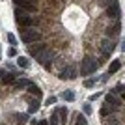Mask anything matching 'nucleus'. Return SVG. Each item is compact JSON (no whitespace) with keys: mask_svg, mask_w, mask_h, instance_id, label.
<instances>
[{"mask_svg":"<svg viewBox=\"0 0 125 125\" xmlns=\"http://www.w3.org/2000/svg\"><path fill=\"white\" fill-rule=\"evenodd\" d=\"M8 56H11V58H13V56H17V49H15V47H11L10 51H8Z\"/></svg>","mask_w":125,"mask_h":125,"instance_id":"nucleus-26","label":"nucleus"},{"mask_svg":"<svg viewBox=\"0 0 125 125\" xmlns=\"http://www.w3.org/2000/svg\"><path fill=\"white\" fill-rule=\"evenodd\" d=\"M0 52H2V51H0Z\"/></svg>","mask_w":125,"mask_h":125,"instance_id":"nucleus-34","label":"nucleus"},{"mask_svg":"<svg viewBox=\"0 0 125 125\" xmlns=\"http://www.w3.org/2000/svg\"><path fill=\"white\" fill-rule=\"evenodd\" d=\"M120 67H121V62H120V60H114V62L110 63V67H108V75L118 73V71H120Z\"/></svg>","mask_w":125,"mask_h":125,"instance_id":"nucleus-14","label":"nucleus"},{"mask_svg":"<svg viewBox=\"0 0 125 125\" xmlns=\"http://www.w3.org/2000/svg\"><path fill=\"white\" fill-rule=\"evenodd\" d=\"M84 86H86V88H94L95 86V78H86V80H84Z\"/></svg>","mask_w":125,"mask_h":125,"instance_id":"nucleus-22","label":"nucleus"},{"mask_svg":"<svg viewBox=\"0 0 125 125\" xmlns=\"http://www.w3.org/2000/svg\"><path fill=\"white\" fill-rule=\"evenodd\" d=\"M106 125H118V123H106Z\"/></svg>","mask_w":125,"mask_h":125,"instance_id":"nucleus-33","label":"nucleus"},{"mask_svg":"<svg viewBox=\"0 0 125 125\" xmlns=\"http://www.w3.org/2000/svg\"><path fill=\"white\" fill-rule=\"evenodd\" d=\"M58 112V120H60V125H65V118H67V108L65 106H60V108H56Z\"/></svg>","mask_w":125,"mask_h":125,"instance_id":"nucleus-10","label":"nucleus"},{"mask_svg":"<svg viewBox=\"0 0 125 125\" xmlns=\"http://www.w3.org/2000/svg\"><path fill=\"white\" fill-rule=\"evenodd\" d=\"M15 22L19 26H22V28H30V26L34 24V19L28 15V11L17 8V10H15Z\"/></svg>","mask_w":125,"mask_h":125,"instance_id":"nucleus-2","label":"nucleus"},{"mask_svg":"<svg viewBox=\"0 0 125 125\" xmlns=\"http://www.w3.org/2000/svg\"><path fill=\"white\" fill-rule=\"evenodd\" d=\"M15 77L17 75H13V73H4L0 80H2V84H13L15 82Z\"/></svg>","mask_w":125,"mask_h":125,"instance_id":"nucleus-13","label":"nucleus"},{"mask_svg":"<svg viewBox=\"0 0 125 125\" xmlns=\"http://www.w3.org/2000/svg\"><path fill=\"white\" fill-rule=\"evenodd\" d=\"M54 103H56V97H54V95H51V97L47 99V104H54Z\"/></svg>","mask_w":125,"mask_h":125,"instance_id":"nucleus-28","label":"nucleus"},{"mask_svg":"<svg viewBox=\"0 0 125 125\" xmlns=\"http://www.w3.org/2000/svg\"><path fill=\"white\" fill-rule=\"evenodd\" d=\"M104 103L112 104V106H116V108H120V106H121V99H118L114 94H106V95H104Z\"/></svg>","mask_w":125,"mask_h":125,"instance_id":"nucleus-9","label":"nucleus"},{"mask_svg":"<svg viewBox=\"0 0 125 125\" xmlns=\"http://www.w3.org/2000/svg\"><path fill=\"white\" fill-rule=\"evenodd\" d=\"M30 54L36 56V60L45 69H51V65H52V51L51 49H47L45 45H36V47H30Z\"/></svg>","mask_w":125,"mask_h":125,"instance_id":"nucleus-1","label":"nucleus"},{"mask_svg":"<svg viewBox=\"0 0 125 125\" xmlns=\"http://www.w3.org/2000/svg\"><path fill=\"white\" fill-rule=\"evenodd\" d=\"M13 2H15L17 8H21V10L28 11V13L36 10V6H34V2H32V0H13Z\"/></svg>","mask_w":125,"mask_h":125,"instance_id":"nucleus-8","label":"nucleus"},{"mask_svg":"<svg viewBox=\"0 0 125 125\" xmlns=\"http://www.w3.org/2000/svg\"><path fill=\"white\" fill-rule=\"evenodd\" d=\"M60 78H62V80H73V78H77V67H75V65L63 67L62 73H60Z\"/></svg>","mask_w":125,"mask_h":125,"instance_id":"nucleus-7","label":"nucleus"},{"mask_svg":"<svg viewBox=\"0 0 125 125\" xmlns=\"http://www.w3.org/2000/svg\"><path fill=\"white\" fill-rule=\"evenodd\" d=\"M77 125H86V118H84V116H80V114H78V120H77Z\"/></svg>","mask_w":125,"mask_h":125,"instance_id":"nucleus-25","label":"nucleus"},{"mask_svg":"<svg viewBox=\"0 0 125 125\" xmlns=\"http://www.w3.org/2000/svg\"><path fill=\"white\" fill-rule=\"evenodd\" d=\"M106 15H108L110 19H120L121 10H120V2H118V0H112V2L106 6Z\"/></svg>","mask_w":125,"mask_h":125,"instance_id":"nucleus-5","label":"nucleus"},{"mask_svg":"<svg viewBox=\"0 0 125 125\" xmlns=\"http://www.w3.org/2000/svg\"><path fill=\"white\" fill-rule=\"evenodd\" d=\"M49 125H60V120H58V112L54 110L51 116V120H49Z\"/></svg>","mask_w":125,"mask_h":125,"instance_id":"nucleus-21","label":"nucleus"},{"mask_svg":"<svg viewBox=\"0 0 125 125\" xmlns=\"http://www.w3.org/2000/svg\"><path fill=\"white\" fill-rule=\"evenodd\" d=\"M82 110H84V114H92V104L86 103V104L82 106Z\"/></svg>","mask_w":125,"mask_h":125,"instance_id":"nucleus-24","label":"nucleus"},{"mask_svg":"<svg viewBox=\"0 0 125 125\" xmlns=\"http://www.w3.org/2000/svg\"><path fill=\"white\" fill-rule=\"evenodd\" d=\"M125 92V88H123V84H118L114 90H112V94H123Z\"/></svg>","mask_w":125,"mask_h":125,"instance_id":"nucleus-23","label":"nucleus"},{"mask_svg":"<svg viewBox=\"0 0 125 125\" xmlns=\"http://www.w3.org/2000/svg\"><path fill=\"white\" fill-rule=\"evenodd\" d=\"M8 41H10L11 45H15V43H17V39H15V36H11V34H8Z\"/></svg>","mask_w":125,"mask_h":125,"instance_id":"nucleus-27","label":"nucleus"},{"mask_svg":"<svg viewBox=\"0 0 125 125\" xmlns=\"http://www.w3.org/2000/svg\"><path fill=\"white\" fill-rule=\"evenodd\" d=\"M17 65L22 67V69H28V67H30V60L24 58V56H19V58H17Z\"/></svg>","mask_w":125,"mask_h":125,"instance_id":"nucleus-15","label":"nucleus"},{"mask_svg":"<svg viewBox=\"0 0 125 125\" xmlns=\"http://www.w3.org/2000/svg\"><path fill=\"white\" fill-rule=\"evenodd\" d=\"M6 73V71H4V69H0V78H2V75H4Z\"/></svg>","mask_w":125,"mask_h":125,"instance_id":"nucleus-32","label":"nucleus"},{"mask_svg":"<svg viewBox=\"0 0 125 125\" xmlns=\"http://www.w3.org/2000/svg\"><path fill=\"white\" fill-rule=\"evenodd\" d=\"M95 69H97V62L94 58L88 56L82 60V65H80V73L82 75H92V73H95Z\"/></svg>","mask_w":125,"mask_h":125,"instance_id":"nucleus-4","label":"nucleus"},{"mask_svg":"<svg viewBox=\"0 0 125 125\" xmlns=\"http://www.w3.org/2000/svg\"><path fill=\"white\" fill-rule=\"evenodd\" d=\"M41 39V34L37 30H32V28H24L21 30V41L22 43H36Z\"/></svg>","mask_w":125,"mask_h":125,"instance_id":"nucleus-3","label":"nucleus"},{"mask_svg":"<svg viewBox=\"0 0 125 125\" xmlns=\"http://www.w3.org/2000/svg\"><path fill=\"white\" fill-rule=\"evenodd\" d=\"M120 30H121V24H120V22H116L112 28H106V36H108V37H114V36L120 34Z\"/></svg>","mask_w":125,"mask_h":125,"instance_id":"nucleus-11","label":"nucleus"},{"mask_svg":"<svg viewBox=\"0 0 125 125\" xmlns=\"http://www.w3.org/2000/svg\"><path fill=\"white\" fill-rule=\"evenodd\" d=\"M116 110V106H112V104H104L103 108H101V116H108V114H112Z\"/></svg>","mask_w":125,"mask_h":125,"instance_id":"nucleus-19","label":"nucleus"},{"mask_svg":"<svg viewBox=\"0 0 125 125\" xmlns=\"http://www.w3.org/2000/svg\"><path fill=\"white\" fill-rule=\"evenodd\" d=\"M15 118H17V123L19 125H24L26 121H28V114H17Z\"/></svg>","mask_w":125,"mask_h":125,"instance_id":"nucleus-20","label":"nucleus"},{"mask_svg":"<svg viewBox=\"0 0 125 125\" xmlns=\"http://www.w3.org/2000/svg\"><path fill=\"white\" fill-rule=\"evenodd\" d=\"M110 2H112V0H99V4H101V6H108Z\"/></svg>","mask_w":125,"mask_h":125,"instance_id":"nucleus-30","label":"nucleus"},{"mask_svg":"<svg viewBox=\"0 0 125 125\" xmlns=\"http://www.w3.org/2000/svg\"><path fill=\"white\" fill-rule=\"evenodd\" d=\"M36 125H49V121H47V120H41V121H37Z\"/></svg>","mask_w":125,"mask_h":125,"instance_id":"nucleus-31","label":"nucleus"},{"mask_svg":"<svg viewBox=\"0 0 125 125\" xmlns=\"http://www.w3.org/2000/svg\"><path fill=\"white\" fill-rule=\"evenodd\" d=\"M41 104H39V101H30V104H28V114H34V112H37V108H39Z\"/></svg>","mask_w":125,"mask_h":125,"instance_id":"nucleus-17","label":"nucleus"},{"mask_svg":"<svg viewBox=\"0 0 125 125\" xmlns=\"http://www.w3.org/2000/svg\"><path fill=\"white\" fill-rule=\"evenodd\" d=\"M101 54H103V56H106L108 58L110 54H112V52H114V49H116V45H114V41H112V39H110V37H106V39H103V41H101Z\"/></svg>","mask_w":125,"mask_h":125,"instance_id":"nucleus-6","label":"nucleus"},{"mask_svg":"<svg viewBox=\"0 0 125 125\" xmlns=\"http://www.w3.org/2000/svg\"><path fill=\"white\" fill-rule=\"evenodd\" d=\"M28 84H30V80L21 78V80H15V82H13V86H15V90H22V88H26Z\"/></svg>","mask_w":125,"mask_h":125,"instance_id":"nucleus-16","label":"nucleus"},{"mask_svg":"<svg viewBox=\"0 0 125 125\" xmlns=\"http://www.w3.org/2000/svg\"><path fill=\"white\" fill-rule=\"evenodd\" d=\"M62 99L63 101H75V92L73 90H65L62 94Z\"/></svg>","mask_w":125,"mask_h":125,"instance_id":"nucleus-18","label":"nucleus"},{"mask_svg":"<svg viewBox=\"0 0 125 125\" xmlns=\"http://www.w3.org/2000/svg\"><path fill=\"white\" fill-rule=\"evenodd\" d=\"M101 94H94V95H90V101H95V99H99Z\"/></svg>","mask_w":125,"mask_h":125,"instance_id":"nucleus-29","label":"nucleus"},{"mask_svg":"<svg viewBox=\"0 0 125 125\" xmlns=\"http://www.w3.org/2000/svg\"><path fill=\"white\" fill-rule=\"evenodd\" d=\"M26 88H28V94H32V95H36V99H39V97H41V90L37 88L36 84H28V86H26Z\"/></svg>","mask_w":125,"mask_h":125,"instance_id":"nucleus-12","label":"nucleus"}]
</instances>
